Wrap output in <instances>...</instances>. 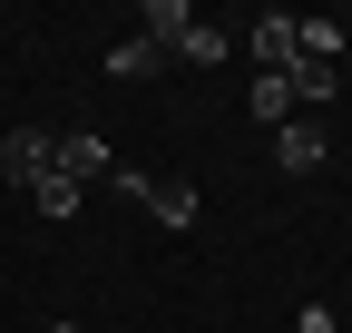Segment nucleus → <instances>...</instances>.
Wrapping results in <instances>:
<instances>
[{"label": "nucleus", "mask_w": 352, "mask_h": 333, "mask_svg": "<svg viewBox=\"0 0 352 333\" xmlns=\"http://www.w3.org/2000/svg\"><path fill=\"white\" fill-rule=\"evenodd\" d=\"M50 166H59L69 186H118V157H108V138H88V128L50 138Z\"/></svg>", "instance_id": "1"}, {"label": "nucleus", "mask_w": 352, "mask_h": 333, "mask_svg": "<svg viewBox=\"0 0 352 333\" xmlns=\"http://www.w3.org/2000/svg\"><path fill=\"white\" fill-rule=\"evenodd\" d=\"M118 186L138 196L157 226H196V186H186V177H138V166H118Z\"/></svg>", "instance_id": "2"}, {"label": "nucleus", "mask_w": 352, "mask_h": 333, "mask_svg": "<svg viewBox=\"0 0 352 333\" xmlns=\"http://www.w3.org/2000/svg\"><path fill=\"white\" fill-rule=\"evenodd\" d=\"M323 157H333V138L314 128V118H284V128H274V166H284V177H314Z\"/></svg>", "instance_id": "3"}, {"label": "nucleus", "mask_w": 352, "mask_h": 333, "mask_svg": "<svg viewBox=\"0 0 352 333\" xmlns=\"http://www.w3.org/2000/svg\"><path fill=\"white\" fill-rule=\"evenodd\" d=\"M254 59L284 78V69L303 59V20H294V10H264V20H254Z\"/></svg>", "instance_id": "4"}, {"label": "nucleus", "mask_w": 352, "mask_h": 333, "mask_svg": "<svg viewBox=\"0 0 352 333\" xmlns=\"http://www.w3.org/2000/svg\"><path fill=\"white\" fill-rule=\"evenodd\" d=\"M0 177H10V186H39V177H50V138H39V128H10V138H0Z\"/></svg>", "instance_id": "5"}, {"label": "nucleus", "mask_w": 352, "mask_h": 333, "mask_svg": "<svg viewBox=\"0 0 352 333\" xmlns=\"http://www.w3.org/2000/svg\"><path fill=\"white\" fill-rule=\"evenodd\" d=\"M284 89H294V108H323V98L342 89V59H294V69H284Z\"/></svg>", "instance_id": "6"}, {"label": "nucleus", "mask_w": 352, "mask_h": 333, "mask_svg": "<svg viewBox=\"0 0 352 333\" xmlns=\"http://www.w3.org/2000/svg\"><path fill=\"white\" fill-rule=\"evenodd\" d=\"M186 30H196V10H186V0H147V10H138V39H157V50H176Z\"/></svg>", "instance_id": "7"}, {"label": "nucleus", "mask_w": 352, "mask_h": 333, "mask_svg": "<svg viewBox=\"0 0 352 333\" xmlns=\"http://www.w3.org/2000/svg\"><path fill=\"white\" fill-rule=\"evenodd\" d=\"M78 196H88V186H69V177H59V166H50V177H39V186H30V206H39V216H78Z\"/></svg>", "instance_id": "8"}, {"label": "nucleus", "mask_w": 352, "mask_h": 333, "mask_svg": "<svg viewBox=\"0 0 352 333\" xmlns=\"http://www.w3.org/2000/svg\"><path fill=\"white\" fill-rule=\"evenodd\" d=\"M254 118H264V128H284V118H294V89H284V78H274V69H264V78H254Z\"/></svg>", "instance_id": "9"}, {"label": "nucleus", "mask_w": 352, "mask_h": 333, "mask_svg": "<svg viewBox=\"0 0 352 333\" xmlns=\"http://www.w3.org/2000/svg\"><path fill=\"white\" fill-rule=\"evenodd\" d=\"M166 59H196V69H215V59H226V30H206V20H196V30L166 50Z\"/></svg>", "instance_id": "10"}, {"label": "nucleus", "mask_w": 352, "mask_h": 333, "mask_svg": "<svg viewBox=\"0 0 352 333\" xmlns=\"http://www.w3.org/2000/svg\"><path fill=\"white\" fill-rule=\"evenodd\" d=\"M108 69H118V78H157V69H166V50H157V39H127Z\"/></svg>", "instance_id": "11"}]
</instances>
